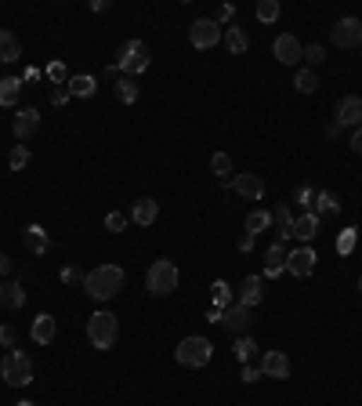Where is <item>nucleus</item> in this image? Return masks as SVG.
I'll use <instances>...</instances> for the list:
<instances>
[{"instance_id": "obj_21", "label": "nucleus", "mask_w": 362, "mask_h": 406, "mask_svg": "<svg viewBox=\"0 0 362 406\" xmlns=\"http://www.w3.org/2000/svg\"><path fill=\"white\" fill-rule=\"evenodd\" d=\"M25 305V291L18 279H4L0 283V308H22Z\"/></svg>"}, {"instance_id": "obj_5", "label": "nucleus", "mask_w": 362, "mask_h": 406, "mask_svg": "<svg viewBox=\"0 0 362 406\" xmlns=\"http://www.w3.org/2000/svg\"><path fill=\"white\" fill-rule=\"evenodd\" d=\"M0 378H4L11 388H25L29 381H33V363H29L25 352H8L4 359H0Z\"/></svg>"}, {"instance_id": "obj_2", "label": "nucleus", "mask_w": 362, "mask_h": 406, "mask_svg": "<svg viewBox=\"0 0 362 406\" xmlns=\"http://www.w3.org/2000/svg\"><path fill=\"white\" fill-rule=\"evenodd\" d=\"M87 337H90V345H95L98 352H109L116 345V337H119V320L109 308L95 312V316L87 320Z\"/></svg>"}, {"instance_id": "obj_32", "label": "nucleus", "mask_w": 362, "mask_h": 406, "mask_svg": "<svg viewBox=\"0 0 362 406\" xmlns=\"http://www.w3.org/2000/svg\"><path fill=\"white\" fill-rule=\"evenodd\" d=\"M116 98L124 102V106H134V102H138V84H134L131 77L116 80Z\"/></svg>"}, {"instance_id": "obj_28", "label": "nucleus", "mask_w": 362, "mask_h": 406, "mask_svg": "<svg viewBox=\"0 0 362 406\" xmlns=\"http://www.w3.org/2000/svg\"><path fill=\"white\" fill-rule=\"evenodd\" d=\"M337 210H341L337 193H326V189L315 193V203H312V214H315V218H319V214H337Z\"/></svg>"}, {"instance_id": "obj_12", "label": "nucleus", "mask_w": 362, "mask_h": 406, "mask_svg": "<svg viewBox=\"0 0 362 406\" xmlns=\"http://www.w3.org/2000/svg\"><path fill=\"white\" fill-rule=\"evenodd\" d=\"M315 251H312V247L305 243V247H297V251H290L286 254V272H293V276H300V279H305V276H312L315 272Z\"/></svg>"}, {"instance_id": "obj_22", "label": "nucleus", "mask_w": 362, "mask_h": 406, "mask_svg": "<svg viewBox=\"0 0 362 406\" xmlns=\"http://www.w3.org/2000/svg\"><path fill=\"white\" fill-rule=\"evenodd\" d=\"M225 47L232 51V55H247V47H250V37H247V29L239 26V22H232L228 29H225Z\"/></svg>"}, {"instance_id": "obj_29", "label": "nucleus", "mask_w": 362, "mask_h": 406, "mask_svg": "<svg viewBox=\"0 0 362 406\" xmlns=\"http://www.w3.org/2000/svg\"><path fill=\"white\" fill-rule=\"evenodd\" d=\"M232 356H235L239 363H250V359L257 356V341H254L250 334H243V337H235V345H232Z\"/></svg>"}, {"instance_id": "obj_19", "label": "nucleus", "mask_w": 362, "mask_h": 406, "mask_svg": "<svg viewBox=\"0 0 362 406\" xmlns=\"http://www.w3.org/2000/svg\"><path fill=\"white\" fill-rule=\"evenodd\" d=\"M37 128H40V113L37 109H18V116H15V138L18 142H29L37 135Z\"/></svg>"}, {"instance_id": "obj_9", "label": "nucleus", "mask_w": 362, "mask_h": 406, "mask_svg": "<svg viewBox=\"0 0 362 406\" xmlns=\"http://www.w3.org/2000/svg\"><path fill=\"white\" fill-rule=\"evenodd\" d=\"M221 327L225 330H232L235 337H243L250 327H254V308H247V305H228L225 312H221Z\"/></svg>"}, {"instance_id": "obj_6", "label": "nucleus", "mask_w": 362, "mask_h": 406, "mask_svg": "<svg viewBox=\"0 0 362 406\" xmlns=\"http://www.w3.org/2000/svg\"><path fill=\"white\" fill-rule=\"evenodd\" d=\"M148 62H153V55H148V44H145V40H127L124 47H119V55H116V69L138 77V73L148 69Z\"/></svg>"}, {"instance_id": "obj_34", "label": "nucleus", "mask_w": 362, "mask_h": 406, "mask_svg": "<svg viewBox=\"0 0 362 406\" xmlns=\"http://www.w3.org/2000/svg\"><path fill=\"white\" fill-rule=\"evenodd\" d=\"M210 171H214L221 181H228V174H232V156H228V152H214V156H210Z\"/></svg>"}, {"instance_id": "obj_39", "label": "nucleus", "mask_w": 362, "mask_h": 406, "mask_svg": "<svg viewBox=\"0 0 362 406\" xmlns=\"http://www.w3.org/2000/svg\"><path fill=\"white\" fill-rule=\"evenodd\" d=\"M25 164H29V149L25 145H15L11 156H8V167L11 171H25Z\"/></svg>"}, {"instance_id": "obj_36", "label": "nucleus", "mask_w": 362, "mask_h": 406, "mask_svg": "<svg viewBox=\"0 0 362 406\" xmlns=\"http://www.w3.org/2000/svg\"><path fill=\"white\" fill-rule=\"evenodd\" d=\"M355 243H358V229H341V236H337V254H351L355 251Z\"/></svg>"}, {"instance_id": "obj_52", "label": "nucleus", "mask_w": 362, "mask_h": 406, "mask_svg": "<svg viewBox=\"0 0 362 406\" xmlns=\"http://www.w3.org/2000/svg\"><path fill=\"white\" fill-rule=\"evenodd\" d=\"M112 4H109V0H95V4H90V11H109Z\"/></svg>"}, {"instance_id": "obj_30", "label": "nucleus", "mask_w": 362, "mask_h": 406, "mask_svg": "<svg viewBox=\"0 0 362 406\" xmlns=\"http://www.w3.org/2000/svg\"><path fill=\"white\" fill-rule=\"evenodd\" d=\"M22 95V80L18 77H4L0 80V106H15Z\"/></svg>"}, {"instance_id": "obj_7", "label": "nucleus", "mask_w": 362, "mask_h": 406, "mask_svg": "<svg viewBox=\"0 0 362 406\" xmlns=\"http://www.w3.org/2000/svg\"><path fill=\"white\" fill-rule=\"evenodd\" d=\"M221 37H225V29H221L214 18H196V22L189 26V40H192V47H199V51L218 47Z\"/></svg>"}, {"instance_id": "obj_24", "label": "nucleus", "mask_w": 362, "mask_h": 406, "mask_svg": "<svg viewBox=\"0 0 362 406\" xmlns=\"http://www.w3.org/2000/svg\"><path fill=\"white\" fill-rule=\"evenodd\" d=\"M69 95L73 98H90V95H95V91H98V80L95 77H87V73H76V77H69Z\"/></svg>"}, {"instance_id": "obj_53", "label": "nucleus", "mask_w": 362, "mask_h": 406, "mask_svg": "<svg viewBox=\"0 0 362 406\" xmlns=\"http://www.w3.org/2000/svg\"><path fill=\"white\" fill-rule=\"evenodd\" d=\"M15 406H37V402H29V399H22V402H15Z\"/></svg>"}, {"instance_id": "obj_1", "label": "nucleus", "mask_w": 362, "mask_h": 406, "mask_svg": "<svg viewBox=\"0 0 362 406\" xmlns=\"http://www.w3.org/2000/svg\"><path fill=\"white\" fill-rule=\"evenodd\" d=\"M124 269L119 265H98V269H90L83 276V291L87 298H95V301H112L119 291H124Z\"/></svg>"}, {"instance_id": "obj_11", "label": "nucleus", "mask_w": 362, "mask_h": 406, "mask_svg": "<svg viewBox=\"0 0 362 406\" xmlns=\"http://www.w3.org/2000/svg\"><path fill=\"white\" fill-rule=\"evenodd\" d=\"M334 120L341 123V128H362V98L358 95H344L341 102H337V113H334Z\"/></svg>"}, {"instance_id": "obj_10", "label": "nucleus", "mask_w": 362, "mask_h": 406, "mask_svg": "<svg viewBox=\"0 0 362 406\" xmlns=\"http://www.w3.org/2000/svg\"><path fill=\"white\" fill-rule=\"evenodd\" d=\"M272 55H276L283 66H293V69H297V62L305 58V44H300L293 33H279L276 44H272Z\"/></svg>"}, {"instance_id": "obj_18", "label": "nucleus", "mask_w": 362, "mask_h": 406, "mask_svg": "<svg viewBox=\"0 0 362 406\" xmlns=\"http://www.w3.org/2000/svg\"><path fill=\"white\" fill-rule=\"evenodd\" d=\"M22 243H25V251H29V254H37V258L51 251V239H47V229H44V225H25Z\"/></svg>"}, {"instance_id": "obj_26", "label": "nucleus", "mask_w": 362, "mask_h": 406, "mask_svg": "<svg viewBox=\"0 0 362 406\" xmlns=\"http://www.w3.org/2000/svg\"><path fill=\"white\" fill-rule=\"evenodd\" d=\"M272 222L279 225V239H283V243H290V239H293V214H290V207H286V203H279L276 210H272Z\"/></svg>"}, {"instance_id": "obj_17", "label": "nucleus", "mask_w": 362, "mask_h": 406, "mask_svg": "<svg viewBox=\"0 0 362 406\" xmlns=\"http://www.w3.org/2000/svg\"><path fill=\"white\" fill-rule=\"evenodd\" d=\"M286 254H290V251H286L283 239H276V243L268 247V254H264V276H268V279H276V276L286 272Z\"/></svg>"}, {"instance_id": "obj_54", "label": "nucleus", "mask_w": 362, "mask_h": 406, "mask_svg": "<svg viewBox=\"0 0 362 406\" xmlns=\"http://www.w3.org/2000/svg\"><path fill=\"white\" fill-rule=\"evenodd\" d=\"M358 291H362V276H358Z\"/></svg>"}, {"instance_id": "obj_27", "label": "nucleus", "mask_w": 362, "mask_h": 406, "mask_svg": "<svg viewBox=\"0 0 362 406\" xmlns=\"http://www.w3.org/2000/svg\"><path fill=\"white\" fill-rule=\"evenodd\" d=\"M293 87H297V95H315L319 91V73L315 69H297L293 73Z\"/></svg>"}, {"instance_id": "obj_42", "label": "nucleus", "mask_w": 362, "mask_h": 406, "mask_svg": "<svg viewBox=\"0 0 362 406\" xmlns=\"http://www.w3.org/2000/svg\"><path fill=\"white\" fill-rule=\"evenodd\" d=\"M214 22H218L221 29H228V26L235 22V8H232V4H221V8H218V15H214Z\"/></svg>"}, {"instance_id": "obj_23", "label": "nucleus", "mask_w": 362, "mask_h": 406, "mask_svg": "<svg viewBox=\"0 0 362 406\" xmlns=\"http://www.w3.org/2000/svg\"><path fill=\"white\" fill-rule=\"evenodd\" d=\"M319 236V218L308 210V214H300L297 222H293V239H300V243H312Z\"/></svg>"}, {"instance_id": "obj_51", "label": "nucleus", "mask_w": 362, "mask_h": 406, "mask_svg": "<svg viewBox=\"0 0 362 406\" xmlns=\"http://www.w3.org/2000/svg\"><path fill=\"white\" fill-rule=\"evenodd\" d=\"M206 320L210 323H221V308H206Z\"/></svg>"}, {"instance_id": "obj_20", "label": "nucleus", "mask_w": 362, "mask_h": 406, "mask_svg": "<svg viewBox=\"0 0 362 406\" xmlns=\"http://www.w3.org/2000/svg\"><path fill=\"white\" fill-rule=\"evenodd\" d=\"M156 218H160V203H156L153 196H141V200L134 203V210H131V222H134V225H145V229L153 225Z\"/></svg>"}, {"instance_id": "obj_37", "label": "nucleus", "mask_w": 362, "mask_h": 406, "mask_svg": "<svg viewBox=\"0 0 362 406\" xmlns=\"http://www.w3.org/2000/svg\"><path fill=\"white\" fill-rule=\"evenodd\" d=\"M127 225H131V214H124V210H109L105 214V229L109 232H124Z\"/></svg>"}, {"instance_id": "obj_8", "label": "nucleus", "mask_w": 362, "mask_h": 406, "mask_svg": "<svg viewBox=\"0 0 362 406\" xmlns=\"http://www.w3.org/2000/svg\"><path fill=\"white\" fill-rule=\"evenodd\" d=\"M329 44L334 47H362V22L355 18V15H348V18H337V26L329 29Z\"/></svg>"}, {"instance_id": "obj_14", "label": "nucleus", "mask_w": 362, "mask_h": 406, "mask_svg": "<svg viewBox=\"0 0 362 406\" xmlns=\"http://www.w3.org/2000/svg\"><path fill=\"white\" fill-rule=\"evenodd\" d=\"M261 373H264V378H272V381H286L290 378V356L286 352H276V349L264 352L261 356Z\"/></svg>"}, {"instance_id": "obj_45", "label": "nucleus", "mask_w": 362, "mask_h": 406, "mask_svg": "<svg viewBox=\"0 0 362 406\" xmlns=\"http://www.w3.org/2000/svg\"><path fill=\"white\" fill-rule=\"evenodd\" d=\"M261 378H264V373H261V366H250V363L243 366V381H247V385H257Z\"/></svg>"}, {"instance_id": "obj_38", "label": "nucleus", "mask_w": 362, "mask_h": 406, "mask_svg": "<svg viewBox=\"0 0 362 406\" xmlns=\"http://www.w3.org/2000/svg\"><path fill=\"white\" fill-rule=\"evenodd\" d=\"M305 62H308V69H319L322 62H326V47L322 44H308L305 47Z\"/></svg>"}, {"instance_id": "obj_4", "label": "nucleus", "mask_w": 362, "mask_h": 406, "mask_svg": "<svg viewBox=\"0 0 362 406\" xmlns=\"http://www.w3.org/2000/svg\"><path fill=\"white\" fill-rule=\"evenodd\" d=\"M174 359L181 366H189V370H199V366H206L210 359H214V345H210L206 337H199V334L181 337V345L174 349Z\"/></svg>"}, {"instance_id": "obj_16", "label": "nucleus", "mask_w": 362, "mask_h": 406, "mask_svg": "<svg viewBox=\"0 0 362 406\" xmlns=\"http://www.w3.org/2000/svg\"><path fill=\"white\" fill-rule=\"evenodd\" d=\"M264 298V276H247L243 283H239V305H247V308H257Z\"/></svg>"}, {"instance_id": "obj_15", "label": "nucleus", "mask_w": 362, "mask_h": 406, "mask_svg": "<svg viewBox=\"0 0 362 406\" xmlns=\"http://www.w3.org/2000/svg\"><path fill=\"white\" fill-rule=\"evenodd\" d=\"M54 334H58V323H54V316H51V312H37V320L29 323V337H33L37 345H51V341H54Z\"/></svg>"}, {"instance_id": "obj_47", "label": "nucleus", "mask_w": 362, "mask_h": 406, "mask_svg": "<svg viewBox=\"0 0 362 406\" xmlns=\"http://www.w3.org/2000/svg\"><path fill=\"white\" fill-rule=\"evenodd\" d=\"M348 145H351V152H355V156H362V128H355V131H351V142H348Z\"/></svg>"}, {"instance_id": "obj_48", "label": "nucleus", "mask_w": 362, "mask_h": 406, "mask_svg": "<svg viewBox=\"0 0 362 406\" xmlns=\"http://www.w3.org/2000/svg\"><path fill=\"white\" fill-rule=\"evenodd\" d=\"M250 251H254V236L243 232V239H239V254H250Z\"/></svg>"}, {"instance_id": "obj_35", "label": "nucleus", "mask_w": 362, "mask_h": 406, "mask_svg": "<svg viewBox=\"0 0 362 406\" xmlns=\"http://www.w3.org/2000/svg\"><path fill=\"white\" fill-rule=\"evenodd\" d=\"M279 15H283L279 0H257V18H261V22H276Z\"/></svg>"}, {"instance_id": "obj_49", "label": "nucleus", "mask_w": 362, "mask_h": 406, "mask_svg": "<svg viewBox=\"0 0 362 406\" xmlns=\"http://www.w3.org/2000/svg\"><path fill=\"white\" fill-rule=\"evenodd\" d=\"M11 269H15V265H11V258H8L4 251H0V276H11Z\"/></svg>"}, {"instance_id": "obj_44", "label": "nucleus", "mask_w": 362, "mask_h": 406, "mask_svg": "<svg viewBox=\"0 0 362 406\" xmlns=\"http://www.w3.org/2000/svg\"><path fill=\"white\" fill-rule=\"evenodd\" d=\"M315 193H319V189H312V185H300V189H297V203L312 207V203H315Z\"/></svg>"}, {"instance_id": "obj_13", "label": "nucleus", "mask_w": 362, "mask_h": 406, "mask_svg": "<svg viewBox=\"0 0 362 406\" xmlns=\"http://www.w3.org/2000/svg\"><path fill=\"white\" fill-rule=\"evenodd\" d=\"M228 189H235L243 200H261L264 196V181H261V174H250V171H243V174H235V178H228Z\"/></svg>"}, {"instance_id": "obj_25", "label": "nucleus", "mask_w": 362, "mask_h": 406, "mask_svg": "<svg viewBox=\"0 0 362 406\" xmlns=\"http://www.w3.org/2000/svg\"><path fill=\"white\" fill-rule=\"evenodd\" d=\"M18 58H22L18 37H11L8 29H0V62H4V66H11V62H18Z\"/></svg>"}, {"instance_id": "obj_41", "label": "nucleus", "mask_w": 362, "mask_h": 406, "mask_svg": "<svg viewBox=\"0 0 362 406\" xmlns=\"http://www.w3.org/2000/svg\"><path fill=\"white\" fill-rule=\"evenodd\" d=\"M58 276H62V283H80V287H83V276H87V272H83L80 265H62V272H58Z\"/></svg>"}, {"instance_id": "obj_3", "label": "nucleus", "mask_w": 362, "mask_h": 406, "mask_svg": "<svg viewBox=\"0 0 362 406\" xmlns=\"http://www.w3.org/2000/svg\"><path fill=\"white\" fill-rule=\"evenodd\" d=\"M177 283H181V272H177V265L167 261V258L153 261V269H148V276H145V287H148V294H153V298H167V294H174Z\"/></svg>"}, {"instance_id": "obj_50", "label": "nucleus", "mask_w": 362, "mask_h": 406, "mask_svg": "<svg viewBox=\"0 0 362 406\" xmlns=\"http://www.w3.org/2000/svg\"><path fill=\"white\" fill-rule=\"evenodd\" d=\"M341 131H344V128H341V123H337V120H329V123H326V138H337Z\"/></svg>"}, {"instance_id": "obj_46", "label": "nucleus", "mask_w": 362, "mask_h": 406, "mask_svg": "<svg viewBox=\"0 0 362 406\" xmlns=\"http://www.w3.org/2000/svg\"><path fill=\"white\" fill-rule=\"evenodd\" d=\"M69 98H73L69 87H54V91H51V106H66Z\"/></svg>"}, {"instance_id": "obj_43", "label": "nucleus", "mask_w": 362, "mask_h": 406, "mask_svg": "<svg viewBox=\"0 0 362 406\" xmlns=\"http://www.w3.org/2000/svg\"><path fill=\"white\" fill-rule=\"evenodd\" d=\"M15 341H18V330L15 327H0V345H4V349H15Z\"/></svg>"}, {"instance_id": "obj_33", "label": "nucleus", "mask_w": 362, "mask_h": 406, "mask_svg": "<svg viewBox=\"0 0 362 406\" xmlns=\"http://www.w3.org/2000/svg\"><path fill=\"white\" fill-rule=\"evenodd\" d=\"M268 225H272V214H268V210H250V214H247V232H250V236L264 232Z\"/></svg>"}, {"instance_id": "obj_40", "label": "nucleus", "mask_w": 362, "mask_h": 406, "mask_svg": "<svg viewBox=\"0 0 362 406\" xmlns=\"http://www.w3.org/2000/svg\"><path fill=\"white\" fill-rule=\"evenodd\" d=\"M47 77H51V84H58V87H66L69 84V77H66V62H51V66H47Z\"/></svg>"}, {"instance_id": "obj_31", "label": "nucleus", "mask_w": 362, "mask_h": 406, "mask_svg": "<svg viewBox=\"0 0 362 406\" xmlns=\"http://www.w3.org/2000/svg\"><path fill=\"white\" fill-rule=\"evenodd\" d=\"M210 291H214V301H210V308H228V305H235V298H232V287L225 283V279H218V283L214 287H210Z\"/></svg>"}]
</instances>
